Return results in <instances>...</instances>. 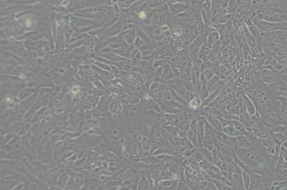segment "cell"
Wrapping results in <instances>:
<instances>
[{
	"label": "cell",
	"mask_w": 287,
	"mask_h": 190,
	"mask_svg": "<svg viewBox=\"0 0 287 190\" xmlns=\"http://www.w3.org/2000/svg\"><path fill=\"white\" fill-rule=\"evenodd\" d=\"M222 131H223V132H224V133L226 134L227 135H229V136H230V137H239V136H240V135H242L243 134H242L239 131H238L237 130V128H236L235 127H234V125H226L224 126V127H223V129H222Z\"/></svg>",
	"instance_id": "2"
},
{
	"label": "cell",
	"mask_w": 287,
	"mask_h": 190,
	"mask_svg": "<svg viewBox=\"0 0 287 190\" xmlns=\"http://www.w3.org/2000/svg\"><path fill=\"white\" fill-rule=\"evenodd\" d=\"M283 147H284L285 148H286V150H287V141H286V142H285L283 144Z\"/></svg>",
	"instance_id": "15"
},
{
	"label": "cell",
	"mask_w": 287,
	"mask_h": 190,
	"mask_svg": "<svg viewBox=\"0 0 287 190\" xmlns=\"http://www.w3.org/2000/svg\"><path fill=\"white\" fill-rule=\"evenodd\" d=\"M211 181L217 189H231L232 188L230 185L226 184L218 179H213Z\"/></svg>",
	"instance_id": "7"
},
{
	"label": "cell",
	"mask_w": 287,
	"mask_h": 190,
	"mask_svg": "<svg viewBox=\"0 0 287 190\" xmlns=\"http://www.w3.org/2000/svg\"><path fill=\"white\" fill-rule=\"evenodd\" d=\"M252 176L251 175V179H252V183H251V186L250 188L252 189H257L259 186L260 183L261 182L262 180V176H261L259 174H257L256 172H252Z\"/></svg>",
	"instance_id": "5"
},
{
	"label": "cell",
	"mask_w": 287,
	"mask_h": 190,
	"mask_svg": "<svg viewBox=\"0 0 287 190\" xmlns=\"http://www.w3.org/2000/svg\"><path fill=\"white\" fill-rule=\"evenodd\" d=\"M186 136H187L188 140H189L193 145L196 146V145H198V142H199V140L196 132H193V130H191V129H189L187 132V134H186Z\"/></svg>",
	"instance_id": "6"
},
{
	"label": "cell",
	"mask_w": 287,
	"mask_h": 190,
	"mask_svg": "<svg viewBox=\"0 0 287 190\" xmlns=\"http://www.w3.org/2000/svg\"><path fill=\"white\" fill-rule=\"evenodd\" d=\"M242 182H243L244 188L245 189H249L251 186L252 183V179H251V175L249 172L247 170H243L242 172Z\"/></svg>",
	"instance_id": "4"
},
{
	"label": "cell",
	"mask_w": 287,
	"mask_h": 190,
	"mask_svg": "<svg viewBox=\"0 0 287 190\" xmlns=\"http://www.w3.org/2000/svg\"><path fill=\"white\" fill-rule=\"evenodd\" d=\"M232 124L236 127V128H237V130L238 131H239L242 134L244 135V134L247 133V129L245 128V127H244V125L242 123V122H239V121L234 120V121H232Z\"/></svg>",
	"instance_id": "10"
},
{
	"label": "cell",
	"mask_w": 287,
	"mask_h": 190,
	"mask_svg": "<svg viewBox=\"0 0 287 190\" xmlns=\"http://www.w3.org/2000/svg\"><path fill=\"white\" fill-rule=\"evenodd\" d=\"M194 97H195V95L192 93V91H186V94H185L184 98L187 101L188 103H189Z\"/></svg>",
	"instance_id": "12"
},
{
	"label": "cell",
	"mask_w": 287,
	"mask_h": 190,
	"mask_svg": "<svg viewBox=\"0 0 287 190\" xmlns=\"http://www.w3.org/2000/svg\"><path fill=\"white\" fill-rule=\"evenodd\" d=\"M242 152H243L245 158L248 159L249 162H250L252 165L254 164V166L257 167H260L263 166L262 165L263 162H262L261 158L257 155V152L254 151H250V150H242Z\"/></svg>",
	"instance_id": "1"
},
{
	"label": "cell",
	"mask_w": 287,
	"mask_h": 190,
	"mask_svg": "<svg viewBox=\"0 0 287 190\" xmlns=\"http://www.w3.org/2000/svg\"><path fill=\"white\" fill-rule=\"evenodd\" d=\"M139 16H140L141 18H145V14H144V12H142V13H140V14H139Z\"/></svg>",
	"instance_id": "14"
},
{
	"label": "cell",
	"mask_w": 287,
	"mask_h": 190,
	"mask_svg": "<svg viewBox=\"0 0 287 190\" xmlns=\"http://www.w3.org/2000/svg\"><path fill=\"white\" fill-rule=\"evenodd\" d=\"M245 102H246V108H247V113H248L249 115H254L256 113V109H255V107H254L253 103H252V101H251L249 98L246 97Z\"/></svg>",
	"instance_id": "8"
},
{
	"label": "cell",
	"mask_w": 287,
	"mask_h": 190,
	"mask_svg": "<svg viewBox=\"0 0 287 190\" xmlns=\"http://www.w3.org/2000/svg\"><path fill=\"white\" fill-rule=\"evenodd\" d=\"M206 172H207V173L209 174L210 177H213V179H219L222 176L221 174L220 169L217 167L216 166H214V165H211V166L206 170Z\"/></svg>",
	"instance_id": "3"
},
{
	"label": "cell",
	"mask_w": 287,
	"mask_h": 190,
	"mask_svg": "<svg viewBox=\"0 0 287 190\" xmlns=\"http://www.w3.org/2000/svg\"><path fill=\"white\" fill-rule=\"evenodd\" d=\"M201 166L202 167V168H204V170H207V169L211 166V163H210L209 160H208L207 159H205V160H203V161H201Z\"/></svg>",
	"instance_id": "13"
},
{
	"label": "cell",
	"mask_w": 287,
	"mask_h": 190,
	"mask_svg": "<svg viewBox=\"0 0 287 190\" xmlns=\"http://www.w3.org/2000/svg\"><path fill=\"white\" fill-rule=\"evenodd\" d=\"M188 103H189L190 108H191L193 110H196L201 106V101L199 97L195 96Z\"/></svg>",
	"instance_id": "9"
},
{
	"label": "cell",
	"mask_w": 287,
	"mask_h": 190,
	"mask_svg": "<svg viewBox=\"0 0 287 190\" xmlns=\"http://www.w3.org/2000/svg\"><path fill=\"white\" fill-rule=\"evenodd\" d=\"M202 154L206 158V159H207L208 160H209L210 162H213V155L211 153L209 150H208L207 148L204 147L202 150Z\"/></svg>",
	"instance_id": "11"
}]
</instances>
